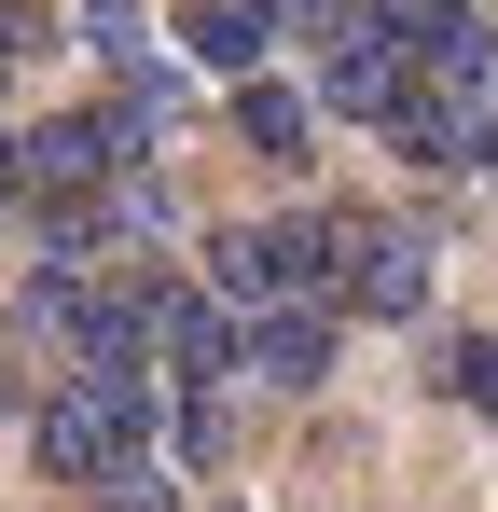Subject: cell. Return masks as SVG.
<instances>
[{
  "mask_svg": "<svg viewBox=\"0 0 498 512\" xmlns=\"http://www.w3.org/2000/svg\"><path fill=\"white\" fill-rule=\"evenodd\" d=\"M166 42H180V70H208V84H249V70L277 56V14H263V0H194Z\"/></svg>",
  "mask_w": 498,
  "mask_h": 512,
  "instance_id": "cell-7",
  "label": "cell"
},
{
  "mask_svg": "<svg viewBox=\"0 0 498 512\" xmlns=\"http://www.w3.org/2000/svg\"><path fill=\"white\" fill-rule=\"evenodd\" d=\"M236 374L319 388V374H332V305H263V319H236Z\"/></svg>",
  "mask_w": 498,
  "mask_h": 512,
  "instance_id": "cell-6",
  "label": "cell"
},
{
  "mask_svg": "<svg viewBox=\"0 0 498 512\" xmlns=\"http://www.w3.org/2000/svg\"><path fill=\"white\" fill-rule=\"evenodd\" d=\"M208 291H222L236 319H263V305H332V208H305V222H222V236H208Z\"/></svg>",
  "mask_w": 498,
  "mask_h": 512,
  "instance_id": "cell-3",
  "label": "cell"
},
{
  "mask_svg": "<svg viewBox=\"0 0 498 512\" xmlns=\"http://www.w3.org/2000/svg\"><path fill=\"white\" fill-rule=\"evenodd\" d=\"M28 443H42V471H56V485H97V471L153 457V374H139V360H83L70 388L28 416Z\"/></svg>",
  "mask_w": 498,
  "mask_h": 512,
  "instance_id": "cell-1",
  "label": "cell"
},
{
  "mask_svg": "<svg viewBox=\"0 0 498 512\" xmlns=\"http://www.w3.org/2000/svg\"><path fill=\"white\" fill-rule=\"evenodd\" d=\"M429 388H443L457 416H498V333H443L429 346Z\"/></svg>",
  "mask_w": 498,
  "mask_h": 512,
  "instance_id": "cell-10",
  "label": "cell"
},
{
  "mask_svg": "<svg viewBox=\"0 0 498 512\" xmlns=\"http://www.w3.org/2000/svg\"><path fill=\"white\" fill-rule=\"evenodd\" d=\"M277 42H305V70H319V111H346V125H388V97H402V42H388V14H374V0H305V14H291V28H277Z\"/></svg>",
  "mask_w": 498,
  "mask_h": 512,
  "instance_id": "cell-2",
  "label": "cell"
},
{
  "mask_svg": "<svg viewBox=\"0 0 498 512\" xmlns=\"http://www.w3.org/2000/svg\"><path fill=\"white\" fill-rule=\"evenodd\" d=\"M332 319H429V236L388 208H332Z\"/></svg>",
  "mask_w": 498,
  "mask_h": 512,
  "instance_id": "cell-4",
  "label": "cell"
},
{
  "mask_svg": "<svg viewBox=\"0 0 498 512\" xmlns=\"http://www.w3.org/2000/svg\"><path fill=\"white\" fill-rule=\"evenodd\" d=\"M485 111H498V84H485Z\"/></svg>",
  "mask_w": 498,
  "mask_h": 512,
  "instance_id": "cell-14",
  "label": "cell"
},
{
  "mask_svg": "<svg viewBox=\"0 0 498 512\" xmlns=\"http://www.w3.org/2000/svg\"><path fill=\"white\" fill-rule=\"evenodd\" d=\"M83 499H97V512H180V485H166L153 457H125V471H97Z\"/></svg>",
  "mask_w": 498,
  "mask_h": 512,
  "instance_id": "cell-11",
  "label": "cell"
},
{
  "mask_svg": "<svg viewBox=\"0 0 498 512\" xmlns=\"http://www.w3.org/2000/svg\"><path fill=\"white\" fill-rule=\"evenodd\" d=\"M70 42L97 56V70H111V84H125V70H153V56H166V28L139 14V0H83V14H70Z\"/></svg>",
  "mask_w": 498,
  "mask_h": 512,
  "instance_id": "cell-9",
  "label": "cell"
},
{
  "mask_svg": "<svg viewBox=\"0 0 498 512\" xmlns=\"http://www.w3.org/2000/svg\"><path fill=\"white\" fill-rule=\"evenodd\" d=\"M153 374L166 388H222L236 374V305L222 291H166L153 305Z\"/></svg>",
  "mask_w": 498,
  "mask_h": 512,
  "instance_id": "cell-5",
  "label": "cell"
},
{
  "mask_svg": "<svg viewBox=\"0 0 498 512\" xmlns=\"http://www.w3.org/2000/svg\"><path fill=\"white\" fill-rule=\"evenodd\" d=\"M263 14H277V28H291V14H305V0H263Z\"/></svg>",
  "mask_w": 498,
  "mask_h": 512,
  "instance_id": "cell-13",
  "label": "cell"
},
{
  "mask_svg": "<svg viewBox=\"0 0 498 512\" xmlns=\"http://www.w3.org/2000/svg\"><path fill=\"white\" fill-rule=\"evenodd\" d=\"M222 443H236V416H222V388H180V457H194V471H222Z\"/></svg>",
  "mask_w": 498,
  "mask_h": 512,
  "instance_id": "cell-12",
  "label": "cell"
},
{
  "mask_svg": "<svg viewBox=\"0 0 498 512\" xmlns=\"http://www.w3.org/2000/svg\"><path fill=\"white\" fill-rule=\"evenodd\" d=\"M222 97H236V153H263V167H305V153H319V97L305 84L249 70V84H222Z\"/></svg>",
  "mask_w": 498,
  "mask_h": 512,
  "instance_id": "cell-8",
  "label": "cell"
}]
</instances>
